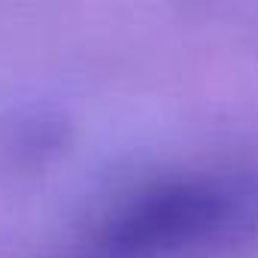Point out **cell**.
Instances as JSON below:
<instances>
[{"label": "cell", "instance_id": "6da1fadb", "mask_svg": "<svg viewBox=\"0 0 258 258\" xmlns=\"http://www.w3.org/2000/svg\"><path fill=\"white\" fill-rule=\"evenodd\" d=\"M255 234V173L188 170L124 195L94 225L88 258H204Z\"/></svg>", "mask_w": 258, "mask_h": 258}]
</instances>
